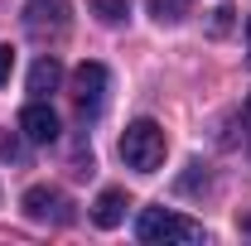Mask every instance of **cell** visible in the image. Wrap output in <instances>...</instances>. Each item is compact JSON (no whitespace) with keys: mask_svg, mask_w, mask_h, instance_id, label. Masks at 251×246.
<instances>
[{"mask_svg":"<svg viewBox=\"0 0 251 246\" xmlns=\"http://www.w3.org/2000/svg\"><path fill=\"white\" fill-rule=\"evenodd\" d=\"M10 73H15V49H10V44H0V87L10 82Z\"/></svg>","mask_w":251,"mask_h":246,"instance_id":"cell-12","label":"cell"},{"mask_svg":"<svg viewBox=\"0 0 251 246\" xmlns=\"http://www.w3.org/2000/svg\"><path fill=\"white\" fill-rule=\"evenodd\" d=\"M106 87H111V73L101 63H82L73 73V101H77V111L82 116H97L106 106Z\"/></svg>","mask_w":251,"mask_h":246,"instance_id":"cell-4","label":"cell"},{"mask_svg":"<svg viewBox=\"0 0 251 246\" xmlns=\"http://www.w3.org/2000/svg\"><path fill=\"white\" fill-rule=\"evenodd\" d=\"M242 232H251V213H242Z\"/></svg>","mask_w":251,"mask_h":246,"instance_id":"cell-14","label":"cell"},{"mask_svg":"<svg viewBox=\"0 0 251 246\" xmlns=\"http://www.w3.org/2000/svg\"><path fill=\"white\" fill-rule=\"evenodd\" d=\"M145 5H150V15H155L159 25H179V20L188 15L193 0H145Z\"/></svg>","mask_w":251,"mask_h":246,"instance_id":"cell-10","label":"cell"},{"mask_svg":"<svg viewBox=\"0 0 251 246\" xmlns=\"http://www.w3.org/2000/svg\"><path fill=\"white\" fill-rule=\"evenodd\" d=\"M247 121H251V97H247Z\"/></svg>","mask_w":251,"mask_h":246,"instance_id":"cell-15","label":"cell"},{"mask_svg":"<svg viewBox=\"0 0 251 246\" xmlns=\"http://www.w3.org/2000/svg\"><path fill=\"white\" fill-rule=\"evenodd\" d=\"M58 82H63V63L53 58V53H44V58L29 68V92L49 97V92H58Z\"/></svg>","mask_w":251,"mask_h":246,"instance_id":"cell-8","label":"cell"},{"mask_svg":"<svg viewBox=\"0 0 251 246\" xmlns=\"http://www.w3.org/2000/svg\"><path fill=\"white\" fill-rule=\"evenodd\" d=\"M87 15H97V25H126L130 0H87Z\"/></svg>","mask_w":251,"mask_h":246,"instance_id":"cell-9","label":"cell"},{"mask_svg":"<svg viewBox=\"0 0 251 246\" xmlns=\"http://www.w3.org/2000/svg\"><path fill=\"white\" fill-rule=\"evenodd\" d=\"M20 130H25L29 145H53V140H58V111H53L44 97H34L29 106L20 111Z\"/></svg>","mask_w":251,"mask_h":246,"instance_id":"cell-5","label":"cell"},{"mask_svg":"<svg viewBox=\"0 0 251 246\" xmlns=\"http://www.w3.org/2000/svg\"><path fill=\"white\" fill-rule=\"evenodd\" d=\"M232 25H237V10H232V5H218V10H213V20H208V34H213V39H227Z\"/></svg>","mask_w":251,"mask_h":246,"instance_id":"cell-11","label":"cell"},{"mask_svg":"<svg viewBox=\"0 0 251 246\" xmlns=\"http://www.w3.org/2000/svg\"><path fill=\"white\" fill-rule=\"evenodd\" d=\"M20 208L29 222H53V227H68L73 222V198L53 184H34L25 188V198H20Z\"/></svg>","mask_w":251,"mask_h":246,"instance_id":"cell-3","label":"cell"},{"mask_svg":"<svg viewBox=\"0 0 251 246\" xmlns=\"http://www.w3.org/2000/svg\"><path fill=\"white\" fill-rule=\"evenodd\" d=\"M135 237L150 246H164V242H203V222L174 213V208H145L140 222H135Z\"/></svg>","mask_w":251,"mask_h":246,"instance_id":"cell-2","label":"cell"},{"mask_svg":"<svg viewBox=\"0 0 251 246\" xmlns=\"http://www.w3.org/2000/svg\"><path fill=\"white\" fill-rule=\"evenodd\" d=\"M25 25H29L34 34L68 29V0H29V5H25Z\"/></svg>","mask_w":251,"mask_h":246,"instance_id":"cell-6","label":"cell"},{"mask_svg":"<svg viewBox=\"0 0 251 246\" xmlns=\"http://www.w3.org/2000/svg\"><path fill=\"white\" fill-rule=\"evenodd\" d=\"M247 53H251V15H247ZM251 63V58H247Z\"/></svg>","mask_w":251,"mask_h":246,"instance_id":"cell-13","label":"cell"},{"mask_svg":"<svg viewBox=\"0 0 251 246\" xmlns=\"http://www.w3.org/2000/svg\"><path fill=\"white\" fill-rule=\"evenodd\" d=\"M126 208H130V203H126V193H121V188H106V193H101V198L92 203V222L111 232V227H121V222H126Z\"/></svg>","mask_w":251,"mask_h":246,"instance_id":"cell-7","label":"cell"},{"mask_svg":"<svg viewBox=\"0 0 251 246\" xmlns=\"http://www.w3.org/2000/svg\"><path fill=\"white\" fill-rule=\"evenodd\" d=\"M164 150H169V140H164V125H159V121L140 116V121L126 125V135H121V159L135 169V174H155L159 164H164Z\"/></svg>","mask_w":251,"mask_h":246,"instance_id":"cell-1","label":"cell"}]
</instances>
